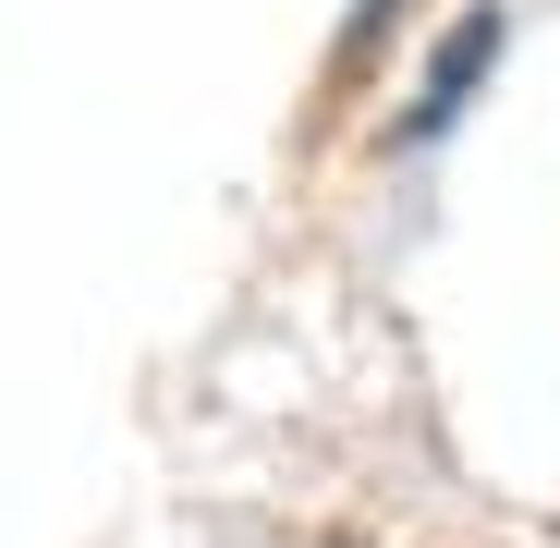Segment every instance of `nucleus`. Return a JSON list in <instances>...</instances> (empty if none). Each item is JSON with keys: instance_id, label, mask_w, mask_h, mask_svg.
<instances>
[{"instance_id": "obj_1", "label": "nucleus", "mask_w": 560, "mask_h": 548, "mask_svg": "<svg viewBox=\"0 0 560 548\" xmlns=\"http://www.w3.org/2000/svg\"><path fill=\"white\" fill-rule=\"evenodd\" d=\"M488 61H500V13H463V25H451V49H439V73H427V98L402 110V147H427L463 98H476V73H488Z\"/></svg>"}]
</instances>
